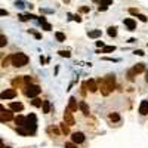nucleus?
<instances>
[{
  "mask_svg": "<svg viewBox=\"0 0 148 148\" xmlns=\"http://www.w3.org/2000/svg\"><path fill=\"white\" fill-rule=\"evenodd\" d=\"M136 16H138V18L141 19L142 22H147V21H148V18H147V16H145V15H142V14H138V15H136Z\"/></svg>",
  "mask_w": 148,
  "mask_h": 148,
  "instance_id": "32",
  "label": "nucleus"
},
{
  "mask_svg": "<svg viewBox=\"0 0 148 148\" xmlns=\"http://www.w3.org/2000/svg\"><path fill=\"white\" fill-rule=\"evenodd\" d=\"M9 110L18 113V111H22L24 110V105L21 104V102H10V104H9Z\"/></svg>",
  "mask_w": 148,
  "mask_h": 148,
  "instance_id": "11",
  "label": "nucleus"
},
{
  "mask_svg": "<svg viewBox=\"0 0 148 148\" xmlns=\"http://www.w3.org/2000/svg\"><path fill=\"white\" fill-rule=\"evenodd\" d=\"M58 53H59L61 56H64V58H70V56H71V53H70L68 51H59Z\"/></svg>",
  "mask_w": 148,
  "mask_h": 148,
  "instance_id": "28",
  "label": "nucleus"
},
{
  "mask_svg": "<svg viewBox=\"0 0 148 148\" xmlns=\"http://www.w3.org/2000/svg\"><path fill=\"white\" fill-rule=\"evenodd\" d=\"M139 114L141 116H148V101H142L139 105Z\"/></svg>",
  "mask_w": 148,
  "mask_h": 148,
  "instance_id": "12",
  "label": "nucleus"
},
{
  "mask_svg": "<svg viewBox=\"0 0 148 148\" xmlns=\"http://www.w3.org/2000/svg\"><path fill=\"white\" fill-rule=\"evenodd\" d=\"M145 82L148 83V71H147V74H145Z\"/></svg>",
  "mask_w": 148,
  "mask_h": 148,
  "instance_id": "47",
  "label": "nucleus"
},
{
  "mask_svg": "<svg viewBox=\"0 0 148 148\" xmlns=\"http://www.w3.org/2000/svg\"><path fill=\"white\" fill-rule=\"evenodd\" d=\"M116 51V46H104L102 47V53H110V52Z\"/></svg>",
  "mask_w": 148,
  "mask_h": 148,
  "instance_id": "21",
  "label": "nucleus"
},
{
  "mask_svg": "<svg viewBox=\"0 0 148 148\" xmlns=\"http://www.w3.org/2000/svg\"><path fill=\"white\" fill-rule=\"evenodd\" d=\"M86 88L89 89V90H90V92L92 93H95L98 90V83H96V80H93V79H89L88 82H86Z\"/></svg>",
  "mask_w": 148,
  "mask_h": 148,
  "instance_id": "8",
  "label": "nucleus"
},
{
  "mask_svg": "<svg viewBox=\"0 0 148 148\" xmlns=\"http://www.w3.org/2000/svg\"><path fill=\"white\" fill-rule=\"evenodd\" d=\"M64 123L67 126L76 125V120H74V117H73V113H71L70 110H65V113H64Z\"/></svg>",
  "mask_w": 148,
  "mask_h": 148,
  "instance_id": "4",
  "label": "nucleus"
},
{
  "mask_svg": "<svg viewBox=\"0 0 148 148\" xmlns=\"http://www.w3.org/2000/svg\"><path fill=\"white\" fill-rule=\"evenodd\" d=\"M42 108H43V113H45V114H49V113H51V102L43 101L42 102Z\"/></svg>",
  "mask_w": 148,
  "mask_h": 148,
  "instance_id": "17",
  "label": "nucleus"
},
{
  "mask_svg": "<svg viewBox=\"0 0 148 148\" xmlns=\"http://www.w3.org/2000/svg\"><path fill=\"white\" fill-rule=\"evenodd\" d=\"M30 33H33V34H34V37H36V39H42V34H39V33H34V31H33V30H30Z\"/></svg>",
  "mask_w": 148,
  "mask_h": 148,
  "instance_id": "40",
  "label": "nucleus"
},
{
  "mask_svg": "<svg viewBox=\"0 0 148 148\" xmlns=\"http://www.w3.org/2000/svg\"><path fill=\"white\" fill-rule=\"evenodd\" d=\"M107 33H108V36H110V37H116L117 36V28L116 27H110Z\"/></svg>",
  "mask_w": 148,
  "mask_h": 148,
  "instance_id": "23",
  "label": "nucleus"
},
{
  "mask_svg": "<svg viewBox=\"0 0 148 148\" xmlns=\"http://www.w3.org/2000/svg\"><path fill=\"white\" fill-rule=\"evenodd\" d=\"M0 16H8V10L0 9Z\"/></svg>",
  "mask_w": 148,
  "mask_h": 148,
  "instance_id": "39",
  "label": "nucleus"
},
{
  "mask_svg": "<svg viewBox=\"0 0 148 148\" xmlns=\"http://www.w3.org/2000/svg\"><path fill=\"white\" fill-rule=\"evenodd\" d=\"M65 148H77V145L74 142H65V145H64Z\"/></svg>",
  "mask_w": 148,
  "mask_h": 148,
  "instance_id": "31",
  "label": "nucleus"
},
{
  "mask_svg": "<svg viewBox=\"0 0 148 148\" xmlns=\"http://www.w3.org/2000/svg\"><path fill=\"white\" fill-rule=\"evenodd\" d=\"M96 46L98 47H104L105 45H104V42H101V40H99V42H96Z\"/></svg>",
  "mask_w": 148,
  "mask_h": 148,
  "instance_id": "43",
  "label": "nucleus"
},
{
  "mask_svg": "<svg viewBox=\"0 0 148 148\" xmlns=\"http://www.w3.org/2000/svg\"><path fill=\"white\" fill-rule=\"evenodd\" d=\"M107 9H108V8H107V6H104V5H99V6H98V10H99V12H101V10L104 12V10H107Z\"/></svg>",
  "mask_w": 148,
  "mask_h": 148,
  "instance_id": "38",
  "label": "nucleus"
},
{
  "mask_svg": "<svg viewBox=\"0 0 148 148\" xmlns=\"http://www.w3.org/2000/svg\"><path fill=\"white\" fill-rule=\"evenodd\" d=\"M12 83H14V84H19V83H21V80H19V79H15Z\"/></svg>",
  "mask_w": 148,
  "mask_h": 148,
  "instance_id": "45",
  "label": "nucleus"
},
{
  "mask_svg": "<svg viewBox=\"0 0 148 148\" xmlns=\"http://www.w3.org/2000/svg\"><path fill=\"white\" fill-rule=\"evenodd\" d=\"M89 10H90V8H88V6H82L80 8V12H83V14H88Z\"/></svg>",
  "mask_w": 148,
  "mask_h": 148,
  "instance_id": "34",
  "label": "nucleus"
},
{
  "mask_svg": "<svg viewBox=\"0 0 148 148\" xmlns=\"http://www.w3.org/2000/svg\"><path fill=\"white\" fill-rule=\"evenodd\" d=\"M0 120H2V121H10V120H14V111L3 110L2 113H0Z\"/></svg>",
  "mask_w": 148,
  "mask_h": 148,
  "instance_id": "5",
  "label": "nucleus"
},
{
  "mask_svg": "<svg viewBox=\"0 0 148 148\" xmlns=\"http://www.w3.org/2000/svg\"><path fill=\"white\" fill-rule=\"evenodd\" d=\"M16 132H18L19 135H22V136H28V135H30L25 127H16Z\"/></svg>",
  "mask_w": 148,
  "mask_h": 148,
  "instance_id": "24",
  "label": "nucleus"
},
{
  "mask_svg": "<svg viewBox=\"0 0 148 148\" xmlns=\"http://www.w3.org/2000/svg\"><path fill=\"white\" fill-rule=\"evenodd\" d=\"M104 80H105V83L108 84V88L113 90V89H114V86H116V76H114V74H108Z\"/></svg>",
  "mask_w": 148,
  "mask_h": 148,
  "instance_id": "9",
  "label": "nucleus"
},
{
  "mask_svg": "<svg viewBox=\"0 0 148 148\" xmlns=\"http://www.w3.org/2000/svg\"><path fill=\"white\" fill-rule=\"evenodd\" d=\"M79 108L82 110V113H83L84 116H89V105H88L84 101H82V102L79 104Z\"/></svg>",
  "mask_w": 148,
  "mask_h": 148,
  "instance_id": "14",
  "label": "nucleus"
},
{
  "mask_svg": "<svg viewBox=\"0 0 148 148\" xmlns=\"http://www.w3.org/2000/svg\"><path fill=\"white\" fill-rule=\"evenodd\" d=\"M125 25L127 27L129 31H133L135 28H136V22H135V19H132V18H126L125 19Z\"/></svg>",
  "mask_w": 148,
  "mask_h": 148,
  "instance_id": "13",
  "label": "nucleus"
},
{
  "mask_svg": "<svg viewBox=\"0 0 148 148\" xmlns=\"http://www.w3.org/2000/svg\"><path fill=\"white\" fill-rule=\"evenodd\" d=\"M3 110H5V108H3V107H2V105H0V111H3Z\"/></svg>",
  "mask_w": 148,
  "mask_h": 148,
  "instance_id": "48",
  "label": "nucleus"
},
{
  "mask_svg": "<svg viewBox=\"0 0 148 148\" xmlns=\"http://www.w3.org/2000/svg\"><path fill=\"white\" fill-rule=\"evenodd\" d=\"M129 12H130L132 15H138V14H139V12H138V9H135V8H130V9H129Z\"/></svg>",
  "mask_w": 148,
  "mask_h": 148,
  "instance_id": "37",
  "label": "nucleus"
},
{
  "mask_svg": "<svg viewBox=\"0 0 148 148\" xmlns=\"http://www.w3.org/2000/svg\"><path fill=\"white\" fill-rule=\"evenodd\" d=\"M99 5H104V6L108 8L110 5H113V0H101V3H99Z\"/></svg>",
  "mask_w": 148,
  "mask_h": 148,
  "instance_id": "29",
  "label": "nucleus"
},
{
  "mask_svg": "<svg viewBox=\"0 0 148 148\" xmlns=\"http://www.w3.org/2000/svg\"><path fill=\"white\" fill-rule=\"evenodd\" d=\"M14 120H15V123L18 125V127H22V126H25V117L16 116V117H14Z\"/></svg>",
  "mask_w": 148,
  "mask_h": 148,
  "instance_id": "15",
  "label": "nucleus"
},
{
  "mask_svg": "<svg viewBox=\"0 0 148 148\" xmlns=\"http://www.w3.org/2000/svg\"><path fill=\"white\" fill-rule=\"evenodd\" d=\"M42 99H39V98H33V101H31V104L34 107H42Z\"/></svg>",
  "mask_w": 148,
  "mask_h": 148,
  "instance_id": "25",
  "label": "nucleus"
},
{
  "mask_svg": "<svg viewBox=\"0 0 148 148\" xmlns=\"http://www.w3.org/2000/svg\"><path fill=\"white\" fill-rule=\"evenodd\" d=\"M19 18H21V21H28V19L36 18V16H34V15H30V14H27V15H21Z\"/></svg>",
  "mask_w": 148,
  "mask_h": 148,
  "instance_id": "26",
  "label": "nucleus"
},
{
  "mask_svg": "<svg viewBox=\"0 0 148 148\" xmlns=\"http://www.w3.org/2000/svg\"><path fill=\"white\" fill-rule=\"evenodd\" d=\"M0 148H5V145H3V141H2V138H0Z\"/></svg>",
  "mask_w": 148,
  "mask_h": 148,
  "instance_id": "46",
  "label": "nucleus"
},
{
  "mask_svg": "<svg viewBox=\"0 0 148 148\" xmlns=\"http://www.w3.org/2000/svg\"><path fill=\"white\" fill-rule=\"evenodd\" d=\"M127 77H129L130 82H133V80H135V73H133V70H130L129 73H127Z\"/></svg>",
  "mask_w": 148,
  "mask_h": 148,
  "instance_id": "30",
  "label": "nucleus"
},
{
  "mask_svg": "<svg viewBox=\"0 0 148 148\" xmlns=\"http://www.w3.org/2000/svg\"><path fill=\"white\" fill-rule=\"evenodd\" d=\"M71 142H74L76 145L84 142V133H82V132H74V133L71 135Z\"/></svg>",
  "mask_w": 148,
  "mask_h": 148,
  "instance_id": "7",
  "label": "nucleus"
},
{
  "mask_svg": "<svg viewBox=\"0 0 148 148\" xmlns=\"http://www.w3.org/2000/svg\"><path fill=\"white\" fill-rule=\"evenodd\" d=\"M61 130H62V133H65V135L70 133V127H68V126H65V123L61 125Z\"/></svg>",
  "mask_w": 148,
  "mask_h": 148,
  "instance_id": "27",
  "label": "nucleus"
},
{
  "mask_svg": "<svg viewBox=\"0 0 148 148\" xmlns=\"http://www.w3.org/2000/svg\"><path fill=\"white\" fill-rule=\"evenodd\" d=\"M132 70H133V73H135V74L144 73V71H145V65H144V64H136Z\"/></svg>",
  "mask_w": 148,
  "mask_h": 148,
  "instance_id": "16",
  "label": "nucleus"
},
{
  "mask_svg": "<svg viewBox=\"0 0 148 148\" xmlns=\"http://www.w3.org/2000/svg\"><path fill=\"white\" fill-rule=\"evenodd\" d=\"M77 108H79V104H77V101H76V98L71 96L68 101V108L67 110H70L71 113H74V111H77Z\"/></svg>",
  "mask_w": 148,
  "mask_h": 148,
  "instance_id": "10",
  "label": "nucleus"
},
{
  "mask_svg": "<svg viewBox=\"0 0 148 148\" xmlns=\"http://www.w3.org/2000/svg\"><path fill=\"white\" fill-rule=\"evenodd\" d=\"M24 83L31 84V77H30V76H25V77H24Z\"/></svg>",
  "mask_w": 148,
  "mask_h": 148,
  "instance_id": "35",
  "label": "nucleus"
},
{
  "mask_svg": "<svg viewBox=\"0 0 148 148\" xmlns=\"http://www.w3.org/2000/svg\"><path fill=\"white\" fill-rule=\"evenodd\" d=\"M16 96V90L15 89H6L0 93V99H14Z\"/></svg>",
  "mask_w": 148,
  "mask_h": 148,
  "instance_id": "3",
  "label": "nucleus"
},
{
  "mask_svg": "<svg viewBox=\"0 0 148 148\" xmlns=\"http://www.w3.org/2000/svg\"><path fill=\"white\" fill-rule=\"evenodd\" d=\"M98 89L101 90V93L104 95V96H108L111 93V89L108 88V84L105 83V80H99V86H98Z\"/></svg>",
  "mask_w": 148,
  "mask_h": 148,
  "instance_id": "6",
  "label": "nucleus"
},
{
  "mask_svg": "<svg viewBox=\"0 0 148 148\" xmlns=\"http://www.w3.org/2000/svg\"><path fill=\"white\" fill-rule=\"evenodd\" d=\"M39 22H40V24H45V22H46V18H45V16L39 18Z\"/></svg>",
  "mask_w": 148,
  "mask_h": 148,
  "instance_id": "44",
  "label": "nucleus"
},
{
  "mask_svg": "<svg viewBox=\"0 0 148 148\" xmlns=\"http://www.w3.org/2000/svg\"><path fill=\"white\" fill-rule=\"evenodd\" d=\"M6 45H8V37L0 34V47H5Z\"/></svg>",
  "mask_w": 148,
  "mask_h": 148,
  "instance_id": "22",
  "label": "nucleus"
},
{
  "mask_svg": "<svg viewBox=\"0 0 148 148\" xmlns=\"http://www.w3.org/2000/svg\"><path fill=\"white\" fill-rule=\"evenodd\" d=\"M55 37H56V40L59 43H62V42H65V34L64 33H61V31H56L55 33Z\"/></svg>",
  "mask_w": 148,
  "mask_h": 148,
  "instance_id": "19",
  "label": "nucleus"
},
{
  "mask_svg": "<svg viewBox=\"0 0 148 148\" xmlns=\"http://www.w3.org/2000/svg\"><path fill=\"white\" fill-rule=\"evenodd\" d=\"M10 62H12L14 67L21 68V67L28 64V56L25 55V53H15V55L10 56Z\"/></svg>",
  "mask_w": 148,
  "mask_h": 148,
  "instance_id": "1",
  "label": "nucleus"
},
{
  "mask_svg": "<svg viewBox=\"0 0 148 148\" xmlns=\"http://www.w3.org/2000/svg\"><path fill=\"white\" fill-rule=\"evenodd\" d=\"M8 148H10V147H8Z\"/></svg>",
  "mask_w": 148,
  "mask_h": 148,
  "instance_id": "49",
  "label": "nucleus"
},
{
  "mask_svg": "<svg viewBox=\"0 0 148 148\" xmlns=\"http://www.w3.org/2000/svg\"><path fill=\"white\" fill-rule=\"evenodd\" d=\"M40 92H42V88L39 84H28L27 88H25V90H24V93L28 98H36Z\"/></svg>",
  "mask_w": 148,
  "mask_h": 148,
  "instance_id": "2",
  "label": "nucleus"
},
{
  "mask_svg": "<svg viewBox=\"0 0 148 148\" xmlns=\"http://www.w3.org/2000/svg\"><path fill=\"white\" fill-rule=\"evenodd\" d=\"M135 53L138 56H144V51H141V49H138V51H135Z\"/></svg>",
  "mask_w": 148,
  "mask_h": 148,
  "instance_id": "41",
  "label": "nucleus"
},
{
  "mask_svg": "<svg viewBox=\"0 0 148 148\" xmlns=\"http://www.w3.org/2000/svg\"><path fill=\"white\" fill-rule=\"evenodd\" d=\"M108 117H110L111 121H120V114L119 113H111Z\"/></svg>",
  "mask_w": 148,
  "mask_h": 148,
  "instance_id": "20",
  "label": "nucleus"
},
{
  "mask_svg": "<svg viewBox=\"0 0 148 148\" xmlns=\"http://www.w3.org/2000/svg\"><path fill=\"white\" fill-rule=\"evenodd\" d=\"M10 62V56H8V58H5L3 59V67H8V64Z\"/></svg>",
  "mask_w": 148,
  "mask_h": 148,
  "instance_id": "36",
  "label": "nucleus"
},
{
  "mask_svg": "<svg viewBox=\"0 0 148 148\" xmlns=\"http://www.w3.org/2000/svg\"><path fill=\"white\" fill-rule=\"evenodd\" d=\"M88 36L90 39H98V37H101V30H93V31H89Z\"/></svg>",
  "mask_w": 148,
  "mask_h": 148,
  "instance_id": "18",
  "label": "nucleus"
},
{
  "mask_svg": "<svg viewBox=\"0 0 148 148\" xmlns=\"http://www.w3.org/2000/svg\"><path fill=\"white\" fill-rule=\"evenodd\" d=\"M73 19H74V21H77V22H82V18H80L79 15H76V16H73Z\"/></svg>",
  "mask_w": 148,
  "mask_h": 148,
  "instance_id": "42",
  "label": "nucleus"
},
{
  "mask_svg": "<svg viewBox=\"0 0 148 148\" xmlns=\"http://www.w3.org/2000/svg\"><path fill=\"white\" fill-rule=\"evenodd\" d=\"M42 25H43V28H45L46 31H51V30H52V25H51V24L45 22V24H42Z\"/></svg>",
  "mask_w": 148,
  "mask_h": 148,
  "instance_id": "33",
  "label": "nucleus"
}]
</instances>
